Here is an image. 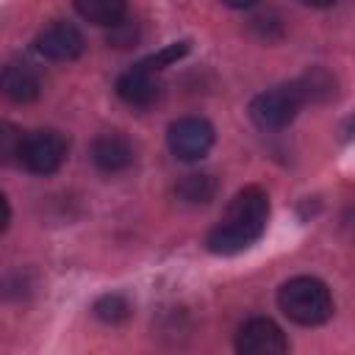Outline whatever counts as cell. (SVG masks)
Here are the masks:
<instances>
[{
  "label": "cell",
  "mask_w": 355,
  "mask_h": 355,
  "mask_svg": "<svg viewBox=\"0 0 355 355\" xmlns=\"http://www.w3.org/2000/svg\"><path fill=\"white\" fill-rule=\"evenodd\" d=\"M64 158H67V139L53 128L25 133L17 155V161L33 175H53L64 164Z\"/></svg>",
  "instance_id": "cell-4"
},
{
  "label": "cell",
  "mask_w": 355,
  "mask_h": 355,
  "mask_svg": "<svg viewBox=\"0 0 355 355\" xmlns=\"http://www.w3.org/2000/svg\"><path fill=\"white\" fill-rule=\"evenodd\" d=\"M189 53V42H175V44H169V47H164L161 53H153L150 58H144V61H139L144 69H150V72H161L164 67H169L172 61H178V58H183Z\"/></svg>",
  "instance_id": "cell-16"
},
{
  "label": "cell",
  "mask_w": 355,
  "mask_h": 355,
  "mask_svg": "<svg viewBox=\"0 0 355 355\" xmlns=\"http://www.w3.org/2000/svg\"><path fill=\"white\" fill-rule=\"evenodd\" d=\"M269 219V197L261 186L241 189L222 216V222L208 233L205 247L216 255H236L250 250L266 230Z\"/></svg>",
  "instance_id": "cell-1"
},
{
  "label": "cell",
  "mask_w": 355,
  "mask_h": 355,
  "mask_svg": "<svg viewBox=\"0 0 355 355\" xmlns=\"http://www.w3.org/2000/svg\"><path fill=\"white\" fill-rule=\"evenodd\" d=\"M86 42L83 33L72 22H50L39 36H36V50L50 58V61H72L83 53Z\"/></svg>",
  "instance_id": "cell-7"
},
{
  "label": "cell",
  "mask_w": 355,
  "mask_h": 355,
  "mask_svg": "<svg viewBox=\"0 0 355 355\" xmlns=\"http://www.w3.org/2000/svg\"><path fill=\"white\" fill-rule=\"evenodd\" d=\"M8 219H11V208H8V200L0 194V233L8 227Z\"/></svg>",
  "instance_id": "cell-17"
},
{
  "label": "cell",
  "mask_w": 355,
  "mask_h": 355,
  "mask_svg": "<svg viewBox=\"0 0 355 355\" xmlns=\"http://www.w3.org/2000/svg\"><path fill=\"white\" fill-rule=\"evenodd\" d=\"M166 144L180 161H200L214 147V125L202 116H183L169 125Z\"/></svg>",
  "instance_id": "cell-5"
},
{
  "label": "cell",
  "mask_w": 355,
  "mask_h": 355,
  "mask_svg": "<svg viewBox=\"0 0 355 355\" xmlns=\"http://www.w3.org/2000/svg\"><path fill=\"white\" fill-rule=\"evenodd\" d=\"M236 349L244 355H283L288 349V338L272 319L252 316L239 327Z\"/></svg>",
  "instance_id": "cell-6"
},
{
  "label": "cell",
  "mask_w": 355,
  "mask_h": 355,
  "mask_svg": "<svg viewBox=\"0 0 355 355\" xmlns=\"http://www.w3.org/2000/svg\"><path fill=\"white\" fill-rule=\"evenodd\" d=\"M94 316L105 324H122L130 316V302L122 294H103L94 305H92Z\"/></svg>",
  "instance_id": "cell-14"
},
{
  "label": "cell",
  "mask_w": 355,
  "mask_h": 355,
  "mask_svg": "<svg viewBox=\"0 0 355 355\" xmlns=\"http://www.w3.org/2000/svg\"><path fill=\"white\" fill-rule=\"evenodd\" d=\"M72 3L86 22L100 28H114L116 22L125 19L128 11V0H72Z\"/></svg>",
  "instance_id": "cell-11"
},
{
  "label": "cell",
  "mask_w": 355,
  "mask_h": 355,
  "mask_svg": "<svg viewBox=\"0 0 355 355\" xmlns=\"http://www.w3.org/2000/svg\"><path fill=\"white\" fill-rule=\"evenodd\" d=\"M216 178L214 175H202V172H194V175H186L178 186H175V194L189 202V205H205L216 197Z\"/></svg>",
  "instance_id": "cell-12"
},
{
  "label": "cell",
  "mask_w": 355,
  "mask_h": 355,
  "mask_svg": "<svg viewBox=\"0 0 355 355\" xmlns=\"http://www.w3.org/2000/svg\"><path fill=\"white\" fill-rule=\"evenodd\" d=\"M300 92H302V100L308 103H322V100H330L336 94V78L327 75L324 69H311L308 75H302L297 80Z\"/></svg>",
  "instance_id": "cell-13"
},
{
  "label": "cell",
  "mask_w": 355,
  "mask_h": 355,
  "mask_svg": "<svg viewBox=\"0 0 355 355\" xmlns=\"http://www.w3.org/2000/svg\"><path fill=\"white\" fill-rule=\"evenodd\" d=\"M302 105H305V100H302V92H300L297 80H294V83L275 86V89L261 92L258 97H252L250 116L263 130H280L297 116V111Z\"/></svg>",
  "instance_id": "cell-3"
},
{
  "label": "cell",
  "mask_w": 355,
  "mask_h": 355,
  "mask_svg": "<svg viewBox=\"0 0 355 355\" xmlns=\"http://www.w3.org/2000/svg\"><path fill=\"white\" fill-rule=\"evenodd\" d=\"M116 94L122 103H128L133 108H150L161 97V80L155 78V72L136 64L116 78Z\"/></svg>",
  "instance_id": "cell-8"
},
{
  "label": "cell",
  "mask_w": 355,
  "mask_h": 355,
  "mask_svg": "<svg viewBox=\"0 0 355 355\" xmlns=\"http://www.w3.org/2000/svg\"><path fill=\"white\" fill-rule=\"evenodd\" d=\"M22 139H25V133H22V130H19L14 122H6V119H0V164L17 161Z\"/></svg>",
  "instance_id": "cell-15"
},
{
  "label": "cell",
  "mask_w": 355,
  "mask_h": 355,
  "mask_svg": "<svg viewBox=\"0 0 355 355\" xmlns=\"http://www.w3.org/2000/svg\"><path fill=\"white\" fill-rule=\"evenodd\" d=\"M302 6H311V8H327V6H333L336 0H300Z\"/></svg>",
  "instance_id": "cell-19"
},
{
  "label": "cell",
  "mask_w": 355,
  "mask_h": 355,
  "mask_svg": "<svg viewBox=\"0 0 355 355\" xmlns=\"http://www.w3.org/2000/svg\"><path fill=\"white\" fill-rule=\"evenodd\" d=\"M92 164L105 172V175H116V172H125L130 164H133V144L128 141V136L122 133H100L94 141H92Z\"/></svg>",
  "instance_id": "cell-10"
},
{
  "label": "cell",
  "mask_w": 355,
  "mask_h": 355,
  "mask_svg": "<svg viewBox=\"0 0 355 355\" xmlns=\"http://www.w3.org/2000/svg\"><path fill=\"white\" fill-rule=\"evenodd\" d=\"M277 305L291 322H297L302 327L322 324L333 316L330 288L319 277H311V275H300V277L286 280L277 291Z\"/></svg>",
  "instance_id": "cell-2"
},
{
  "label": "cell",
  "mask_w": 355,
  "mask_h": 355,
  "mask_svg": "<svg viewBox=\"0 0 355 355\" xmlns=\"http://www.w3.org/2000/svg\"><path fill=\"white\" fill-rule=\"evenodd\" d=\"M225 6H230V8H250V6H255L258 0H222Z\"/></svg>",
  "instance_id": "cell-18"
},
{
  "label": "cell",
  "mask_w": 355,
  "mask_h": 355,
  "mask_svg": "<svg viewBox=\"0 0 355 355\" xmlns=\"http://www.w3.org/2000/svg\"><path fill=\"white\" fill-rule=\"evenodd\" d=\"M39 94H42V78L31 64L11 61L0 67V97H6L8 103L25 105V103H33Z\"/></svg>",
  "instance_id": "cell-9"
}]
</instances>
